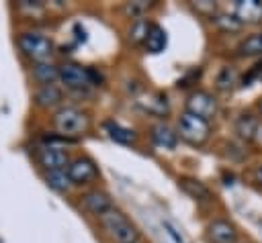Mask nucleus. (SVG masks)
I'll use <instances>...</instances> for the list:
<instances>
[{"label": "nucleus", "mask_w": 262, "mask_h": 243, "mask_svg": "<svg viewBox=\"0 0 262 243\" xmlns=\"http://www.w3.org/2000/svg\"><path fill=\"white\" fill-rule=\"evenodd\" d=\"M98 223L102 231L115 241V243H137L139 231L137 227L119 210V208H108L104 214L98 216Z\"/></svg>", "instance_id": "obj_1"}, {"label": "nucleus", "mask_w": 262, "mask_h": 243, "mask_svg": "<svg viewBox=\"0 0 262 243\" xmlns=\"http://www.w3.org/2000/svg\"><path fill=\"white\" fill-rule=\"evenodd\" d=\"M86 127H88V118L80 108L61 106L53 114V129L66 139H74V137L82 135L86 131Z\"/></svg>", "instance_id": "obj_2"}, {"label": "nucleus", "mask_w": 262, "mask_h": 243, "mask_svg": "<svg viewBox=\"0 0 262 243\" xmlns=\"http://www.w3.org/2000/svg\"><path fill=\"white\" fill-rule=\"evenodd\" d=\"M18 47L29 59H33L37 63L47 61L53 53V43L47 37H43L41 33H35V31L20 33L18 35Z\"/></svg>", "instance_id": "obj_3"}, {"label": "nucleus", "mask_w": 262, "mask_h": 243, "mask_svg": "<svg viewBox=\"0 0 262 243\" xmlns=\"http://www.w3.org/2000/svg\"><path fill=\"white\" fill-rule=\"evenodd\" d=\"M211 135L209 120L199 118L190 112H184L178 120V137L190 145H203Z\"/></svg>", "instance_id": "obj_4"}, {"label": "nucleus", "mask_w": 262, "mask_h": 243, "mask_svg": "<svg viewBox=\"0 0 262 243\" xmlns=\"http://www.w3.org/2000/svg\"><path fill=\"white\" fill-rule=\"evenodd\" d=\"M94 69L82 67L78 63H63L59 67V82L70 90H82L94 84Z\"/></svg>", "instance_id": "obj_5"}, {"label": "nucleus", "mask_w": 262, "mask_h": 243, "mask_svg": "<svg viewBox=\"0 0 262 243\" xmlns=\"http://www.w3.org/2000/svg\"><path fill=\"white\" fill-rule=\"evenodd\" d=\"M186 112L199 116V118H213L217 112V100L213 94L205 92V90H196L186 98Z\"/></svg>", "instance_id": "obj_6"}, {"label": "nucleus", "mask_w": 262, "mask_h": 243, "mask_svg": "<svg viewBox=\"0 0 262 243\" xmlns=\"http://www.w3.org/2000/svg\"><path fill=\"white\" fill-rule=\"evenodd\" d=\"M66 172H68L70 182L72 184H78V186L80 184H88L90 180H94L98 176V169H96L94 161L88 159V157H76L74 161H70V165L66 167Z\"/></svg>", "instance_id": "obj_7"}, {"label": "nucleus", "mask_w": 262, "mask_h": 243, "mask_svg": "<svg viewBox=\"0 0 262 243\" xmlns=\"http://www.w3.org/2000/svg\"><path fill=\"white\" fill-rule=\"evenodd\" d=\"M37 159L39 163L47 169V172H59V169H66L70 165V157L63 149L55 147V145H45L37 151Z\"/></svg>", "instance_id": "obj_8"}, {"label": "nucleus", "mask_w": 262, "mask_h": 243, "mask_svg": "<svg viewBox=\"0 0 262 243\" xmlns=\"http://www.w3.org/2000/svg\"><path fill=\"white\" fill-rule=\"evenodd\" d=\"M80 204H82L84 210H88L90 214H96V216H100V214H104L108 208H113L111 196H108L104 190H90V192H86V194L82 196Z\"/></svg>", "instance_id": "obj_9"}, {"label": "nucleus", "mask_w": 262, "mask_h": 243, "mask_svg": "<svg viewBox=\"0 0 262 243\" xmlns=\"http://www.w3.org/2000/svg\"><path fill=\"white\" fill-rule=\"evenodd\" d=\"M235 18L242 25H256L262 20V2L260 0H237Z\"/></svg>", "instance_id": "obj_10"}, {"label": "nucleus", "mask_w": 262, "mask_h": 243, "mask_svg": "<svg viewBox=\"0 0 262 243\" xmlns=\"http://www.w3.org/2000/svg\"><path fill=\"white\" fill-rule=\"evenodd\" d=\"M207 235L213 243H235V239H237L235 227L229 221H223V218H217V221L209 223Z\"/></svg>", "instance_id": "obj_11"}, {"label": "nucleus", "mask_w": 262, "mask_h": 243, "mask_svg": "<svg viewBox=\"0 0 262 243\" xmlns=\"http://www.w3.org/2000/svg\"><path fill=\"white\" fill-rule=\"evenodd\" d=\"M151 139H154L156 145H160L164 149H174L176 143H178V133L168 123L160 120V123H156L151 127Z\"/></svg>", "instance_id": "obj_12"}, {"label": "nucleus", "mask_w": 262, "mask_h": 243, "mask_svg": "<svg viewBox=\"0 0 262 243\" xmlns=\"http://www.w3.org/2000/svg\"><path fill=\"white\" fill-rule=\"evenodd\" d=\"M178 186H180L190 198H194V200H203V202L213 200L211 190H209L203 182H199V180H192V178H180V180H178Z\"/></svg>", "instance_id": "obj_13"}, {"label": "nucleus", "mask_w": 262, "mask_h": 243, "mask_svg": "<svg viewBox=\"0 0 262 243\" xmlns=\"http://www.w3.org/2000/svg\"><path fill=\"white\" fill-rule=\"evenodd\" d=\"M35 102L43 108H51L55 104L61 102V90L55 86V84H47V86H41L37 92H35Z\"/></svg>", "instance_id": "obj_14"}, {"label": "nucleus", "mask_w": 262, "mask_h": 243, "mask_svg": "<svg viewBox=\"0 0 262 243\" xmlns=\"http://www.w3.org/2000/svg\"><path fill=\"white\" fill-rule=\"evenodd\" d=\"M143 45L149 53H162L166 49V31L160 25H149V31H147Z\"/></svg>", "instance_id": "obj_15"}, {"label": "nucleus", "mask_w": 262, "mask_h": 243, "mask_svg": "<svg viewBox=\"0 0 262 243\" xmlns=\"http://www.w3.org/2000/svg\"><path fill=\"white\" fill-rule=\"evenodd\" d=\"M33 78H35L41 86L53 84L55 80H59V67H55V65L49 63V61L35 63V65H33Z\"/></svg>", "instance_id": "obj_16"}, {"label": "nucleus", "mask_w": 262, "mask_h": 243, "mask_svg": "<svg viewBox=\"0 0 262 243\" xmlns=\"http://www.w3.org/2000/svg\"><path fill=\"white\" fill-rule=\"evenodd\" d=\"M235 133H237L242 139L252 141V139L256 137V133H258V120H256V116H252V114H242V116L235 120Z\"/></svg>", "instance_id": "obj_17"}, {"label": "nucleus", "mask_w": 262, "mask_h": 243, "mask_svg": "<svg viewBox=\"0 0 262 243\" xmlns=\"http://www.w3.org/2000/svg\"><path fill=\"white\" fill-rule=\"evenodd\" d=\"M45 182H47V186H49L51 190H55V192H68L70 186H72V182H70L66 169H59V172H47V174H45Z\"/></svg>", "instance_id": "obj_18"}, {"label": "nucleus", "mask_w": 262, "mask_h": 243, "mask_svg": "<svg viewBox=\"0 0 262 243\" xmlns=\"http://www.w3.org/2000/svg\"><path fill=\"white\" fill-rule=\"evenodd\" d=\"M237 53H239V55H262V33L248 35V37L239 43Z\"/></svg>", "instance_id": "obj_19"}, {"label": "nucleus", "mask_w": 262, "mask_h": 243, "mask_svg": "<svg viewBox=\"0 0 262 243\" xmlns=\"http://www.w3.org/2000/svg\"><path fill=\"white\" fill-rule=\"evenodd\" d=\"M104 129H106V133H108V137H111L113 141L121 143V145H129V143L135 139L133 131H129V129H125V127H121V125H117V123H106Z\"/></svg>", "instance_id": "obj_20"}, {"label": "nucleus", "mask_w": 262, "mask_h": 243, "mask_svg": "<svg viewBox=\"0 0 262 243\" xmlns=\"http://www.w3.org/2000/svg\"><path fill=\"white\" fill-rule=\"evenodd\" d=\"M147 31H149V22L143 18H135V22H131V29H129V41L143 43L147 37Z\"/></svg>", "instance_id": "obj_21"}, {"label": "nucleus", "mask_w": 262, "mask_h": 243, "mask_svg": "<svg viewBox=\"0 0 262 243\" xmlns=\"http://www.w3.org/2000/svg\"><path fill=\"white\" fill-rule=\"evenodd\" d=\"M237 82V74H235V69L233 67H223L221 71H219V76H217V88L219 90H223V92H227V90H231L233 88V84Z\"/></svg>", "instance_id": "obj_22"}, {"label": "nucleus", "mask_w": 262, "mask_h": 243, "mask_svg": "<svg viewBox=\"0 0 262 243\" xmlns=\"http://www.w3.org/2000/svg\"><path fill=\"white\" fill-rule=\"evenodd\" d=\"M215 25H217L219 29H223V31H229V33H235V31L242 29V22H239L235 16H229V14H219V16L215 18Z\"/></svg>", "instance_id": "obj_23"}, {"label": "nucleus", "mask_w": 262, "mask_h": 243, "mask_svg": "<svg viewBox=\"0 0 262 243\" xmlns=\"http://www.w3.org/2000/svg\"><path fill=\"white\" fill-rule=\"evenodd\" d=\"M192 6H194L199 12H209V14L215 12V2H209V0H199V2H194Z\"/></svg>", "instance_id": "obj_24"}, {"label": "nucleus", "mask_w": 262, "mask_h": 243, "mask_svg": "<svg viewBox=\"0 0 262 243\" xmlns=\"http://www.w3.org/2000/svg\"><path fill=\"white\" fill-rule=\"evenodd\" d=\"M147 6H149V4H145V2H131V4L127 6V10H129L133 16H141V12L147 10Z\"/></svg>", "instance_id": "obj_25"}, {"label": "nucleus", "mask_w": 262, "mask_h": 243, "mask_svg": "<svg viewBox=\"0 0 262 243\" xmlns=\"http://www.w3.org/2000/svg\"><path fill=\"white\" fill-rule=\"evenodd\" d=\"M254 180H256V182L262 186V165H258V167L254 169Z\"/></svg>", "instance_id": "obj_26"}, {"label": "nucleus", "mask_w": 262, "mask_h": 243, "mask_svg": "<svg viewBox=\"0 0 262 243\" xmlns=\"http://www.w3.org/2000/svg\"><path fill=\"white\" fill-rule=\"evenodd\" d=\"M258 108H260V114H262V98H260V102H258Z\"/></svg>", "instance_id": "obj_27"}]
</instances>
